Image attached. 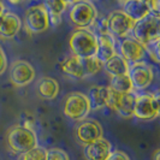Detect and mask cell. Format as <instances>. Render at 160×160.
<instances>
[{"label":"cell","instance_id":"obj_1","mask_svg":"<svg viewBox=\"0 0 160 160\" xmlns=\"http://www.w3.org/2000/svg\"><path fill=\"white\" fill-rule=\"evenodd\" d=\"M6 143L8 149L15 154H22L29 152L38 147V137L35 131L15 125L6 134Z\"/></svg>","mask_w":160,"mask_h":160},{"label":"cell","instance_id":"obj_2","mask_svg":"<svg viewBox=\"0 0 160 160\" xmlns=\"http://www.w3.org/2000/svg\"><path fill=\"white\" fill-rule=\"evenodd\" d=\"M69 46L72 52V56L77 58H92L95 57L98 42L96 36L93 35L88 29L76 30L69 40Z\"/></svg>","mask_w":160,"mask_h":160},{"label":"cell","instance_id":"obj_3","mask_svg":"<svg viewBox=\"0 0 160 160\" xmlns=\"http://www.w3.org/2000/svg\"><path fill=\"white\" fill-rule=\"evenodd\" d=\"M70 21L78 30L88 29L98 18V10L95 5L90 1H75L71 4L69 11Z\"/></svg>","mask_w":160,"mask_h":160},{"label":"cell","instance_id":"obj_4","mask_svg":"<svg viewBox=\"0 0 160 160\" xmlns=\"http://www.w3.org/2000/svg\"><path fill=\"white\" fill-rule=\"evenodd\" d=\"M132 39L141 45H148L160 39V18L148 15L143 19L137 21L132 28Z\"/></svg>","mask_w":160,"mask_h":160},{"label":"cell","instance_id":"obj_5","mask_svg":"<svg viewBox=\"0 0 160 160\" xmlns=\"http://www.w3.org/2000/svg\"><path fill=\"white\" fill-rule=\"evenodd\" d=\"M89 112L90 105L87 95L80 92H73L66 95L64 101V113L68 118L82 122L86 119Z\"/></svg>","mask_w":160,"mask_h":160},{"label":"cell","instance_id":"obj_6","mask_svg":"<svg viewBox=\"0 0 160 160\" xmlns=\"http://www.w3.org/2000/svg\"><path fill=\"white\" fill-rule=\"evenodd\" d=\"M159 116V96L141 94L135 96L134 117L141 120H152Z\"/></svg>","mask_w":160,"mask_h":160},{"label":"cell","instance_id":"obj_7","mask_svg":"<svg viewBox=\"0 0 160 160\" xmlns=\"http://www.w3.org/2000/svg\"><path fill=\"white\" fill-rule=\"evenodd\" d=\"M107 21V29L108 34L112 35L113 38L124 39L131 32L135 22L128 17L122 10H116L111 12L108 17L106 18Z\"/></svg>","mask_w":160,"mask_h":160},{"label":"cell","instance_id":"obj_8","mask_svg":"<svg viewBox=\"0 0 160 160\" xmlns=\"http://www.w3.org/2000/svg\"><path fill=\"white\" fill-rule=\"evenodd\" d=\"M128 76L131 81L134 90H144L152 84L154 72L152 66L146 64L144 62H138L129 65Z\"/></svg>","mask_w":160,"mask_h":160},{"label":"cell","instance_id":"obj_9","mask_svg":"<svg viewBox=\"0 0 160 160\" xmlns=\"http://www.w3.org/2000/svg\"><path fill=\"white\" fill-rule=\"evenodd\" d=\"M135 94H119L110 88L107 107L114 110L123 118L134 117V106H135Z\"/></svg>","mask_w":160,"mask_h":160},{"label":"cell","instance_id":"obj_10","mask_svg":"<svg viewBox=\"0 0 160 160\" xmlns=\"http://www.w3.org/2000/svg\"><path fill=\"white\" fill-rule=\"evenodd\" d=\"M24 24L30 34H39L47 30L49 27L47 12L41 5H34L27 10L24 17Z\"/></svg>","mask_w":160,"mask_h":160},{"label":"cell","instance_id":"obj_11","mask_svg":"<svg viewBox=\"0 0 160 160\" xmlns=\"http://www.w3.org/2000/svg\"><path fill=\"white\" fill-rule=\"evenodd\" d=\"M10 81L16 87H25L32 83L35 78V70L32 64L25 60H17L13 62L10 68L8 73Z\"/></svg>","mask_w":160,"mask_h":160},{"label":"cell","instance_id":"obj_12","mask_svg":"<svg viewBox=\"0 0 160 160\" xmlns=\"http://www.w3.org/2000/svg\"><path fill=\"white\" fill-rule=\"evenodd\" d=\"M102 128L99 122L94 119L82 120L76 127V140L82 146H87L102 137Z\"/></svg>","mask_w":160,"mask_h":160},{"label":"cell","instance_id":"obj_13","mask_svg":"<svg viewBox=\"0 0 160 160\" xmlns=\"http://www.w3.org/2000/svg\"><path fill=\"white\" fill-rule=\"evenodd\" d=\"M119 51L123 59L130 65L142 62V59L146 56L143 45H141L135 39L129 38V36L124 38L119 42Z\"/></svg>","mask_w":160,"mask_h":160},{"label":"cell","instance_id":"obj_14","mask_svg":"<svg viewBox=\"0 0 160 160\" xmlns=\"http://www.w3.org/2000/svg\"><path fill=\"white\" fill-rule=\"evenodd\" d=\"M112 152L111 143L104 138H99L95 142L84 146L83 155L86 160H106Z\"/></svg>","mask_w":160,"mask_h":160},{"label":"cell","instance_id":"obj_15","mask_svg":"<svg viewBox=\"0 0 160 160\" xmlns=\"http://www.w3.org/2000/svg\"><path fill=\"white\" fill-rule=\"evenodd\" d=\"M22 27L21 18L13 12H5L0 18V39L11 40L16 36Z\"/></svg>","mask_w":160,"mask_h":160},{"label":"cell","instance_id":"obj_16","mask_svg":"<svg viewBox=\"0 0 160 160\" xmlns=\"http://www.w3.org/2000/svg\"><path fill=\"white\" fill-rule=\"evenodd\" d=\"M122 11L130 17L134 22L141 21L144 17L151 15L148 1L144 0H128L122 2Z\"/></svg>","mask_w":160,"mask_h":160},{"label":"cell","instance_id":"obj_17","mask_svg":"<svg viewBox=\"0 0 160 160\" xmlns=\"http://www.w3.org/2000/svg\"><path fill=\"white\" fill-rule=\"evenodd\" d=\"M96 42H98V48H96L95 58L101 64H104L116 54L114 38L110 34H105L101 36H98Z\"/></svg>","mask_w":160,"mask_h":160},{"label":"cell","instance_id":"obj_18","mask_svg":"<svg viewBox=\"0 0 160 160\" xmlns=\"http://www.w3.org/2000/svg\"><path fill=\"white\" fill-rule=\"evenodd\" d=\"M108 92H110V87H102V86H94L89 89L87 99L90 105V111L101 110L107 106Z\"/></svg>","mask_w":160,"mask_h":160},{"label":"cell","instance_id":"obj_19","mask_svg":"<svg viewBox=\"0 0 160 160\" xmlns=\"http://www.w3.org/2000/svg\"><path fill=\"white\" fill-rule=\"evenodd\" d=\"M62 71L64 75L72 78H86V70L83 66V59L77 57H69L62 64Z\"/></svg>","mask_w":160,"mask_h":160},{"label":"cell","instance_id":"obj_20","mask_svg":"<svg viewBox=\"0 0 160 160\" xmlns=\"http://www.w3.org/2000/svg\"><path fill=\"white\" fill-rule=\"evenodd\" d=\"M68 4L69 2L63 1V0H49V1H45L42 4V6L45 8L46 12H47L49 24L56 27L62 22V15L65 11Z\"/></svg>","mask_w":160,"mask_h":160},{"label":"cell","instance_id":"obj_21","mask_svg":"<svg viewBox=\"0 0 160 160\" xmlns=\"http://www.w3.org/2000/svg\"><path fill=\"white\" fill-rule=\"evenodd\" d=\"M36 92L41 99L52 100L59 93V84L54 78L51 77H42L36 86Z\"/></svg>","mask_w":160,"mask_h":160},{"label":"cell","instance_id":"obj_22","mask_svg":"<svg viewBox=\"0 0 160 160\" xmlns=\"http://www.w3.org/2000/svg\"><path fill=\"white\" fill-rule=\"evenodd\" d=\"M102 68L105 69V71L113 77V76H119V75H127L129 64L123 59V57L120 54L116 53L111 59H108L106 63L102 64Z\"/></svg>","mask_w":160,"mask_h":160},{"label":"cell","instance_id":"obj_23","mask_svg":"<svg viewBox=\"0 0 160 160\" xmlns=\"http://www.w3.org/2000/svg\"><path fill=\"white\" fill-rule=\"evenodd\" d=\"M110 88L119 93V94H131L134 92L131 81L127 75H119V76H113L111 77L110 82Z\"/></svg>","mask_w":160,"mask_h":160},{"label":"cell","instance_id":"obj_24","mask_svg":"<svg viewBox=\"0 0 160 160\" xmlns=\"http://www.w3.org/2000/svg\"><path fill=\"white\" fill-rule=\"evenodd\" d=\"M89 32H92L93 35L98 36H101L105 34H108V29H107V21L106 18H96L94 21V23L89 27Z\"/></svg>","mask_w":160,"mask_h":160},{"label":"cell","instance_id":"obj_25","mask_svg":"<svg viewBox=\"0 0 160 160\" xmlns=\"http://www.w3.org/2000/svg\"><path fill=\"white\" fill-rule=\"evenodd\" d=\"M22 160H46V149L38 146L32 151L24 153Z\"/></svg>","mask_w":160,"mask_h":160},{"label":"cell","instance_id":"obj_26","mask_svg":"<svg viewBox=\"0 0 160 160\" xmlns=\"http://www.w3.org/2000/svg\"><path fill=\"white\" fill-rule=\"evenodd\" d=\"M46 160H70L68 153L60 148L46 149Z\"/></svg>","mask_w":160,"mask_h":160},{"label":"cell","instance_id":"obj_27","mask_svg":"<svg viewBox=\"0 0 160 160\" xmlns=\"http://www.w3.org/2000/svg\"><path fill=\"white\" fill-rule=\"evenodd\" d=\"M21 127L25 128L30 131H35V127H36V119L34 118L32 113L25 112L21 114Z\"/></svg>","mask_w":160,"mask_h":160},{"label":"cell","instance_id":"obj_28","mask_svg":"<svg viewBox=\"0 0 160 160\" xmlns=\"http://www.w3.org/2000/svg\"><path fill=\"white\" fill-rule=\"evenodd\" d=\"M144 51L151 56V58H153L154 62H159V40L153 41L148 45H144Z\"/></svg>","mask_w":160,"mask_h":160},{"label":"cell","instance_id":"obj_29","mask_svg":"<svg viewBox=\"0 0 160 160\" xmlns=\"http://www.w3.org/2000/svg\"><path fill=\"white\" fill-rule=\"evenodd\" d=\"M106 160H130V158L128 157V154L122 151H113Z\"/></svg>","mask_w":160,"mask_h":160},{"label":"cell","instance_id":"obj_30","mask_svg":"<svg viewBox=\"0 0 160 160\" xmlns=\"http://www.w3.org/2000/svg\"><path fill=\"white\" fill-rule=\"evenodd\" d=\"M8 68V58H6V54L4 52V49L0 46V76L5 72Z\"/></svg>","mask_w":160,"mask_h":160},{"label":"cell","instance_id":"obj_31","mask_svg":"<svg viewBox=\"0 0 160 160\" xmlns=\"http://www.w3.org/2000/svg\"><path fill=\"white\" fill-rule=\"evenodd\" d=\"M148 5H149V10H151V15L159 17V12H160L159 1H148Z\"/></svg>","mask_w":160,"mask_h":160},{"label":"cell","instance_id":"obj_32","mask_svg":"<svg viewBox=\"0 0 160 160\" xmlns=\"http://www.w3.org/2000/svg\"><path fill=\"white\" fill-rule=\"evenodd\" d=\"M5 12H6V11H5V6H4V4L0 1V18L4 16Z\"/></svg>","mask_w":160,"mask_h":160},{"label":"cell","instance_id":"obj_33","mask_svg":"<svg viewBox=\"0 0 160 160\" xmlns=\"http://www.w3.org/2000/svg\"><path fill=\"white\" fill-rule=\"evenodd\" d=\"M159 157H160V149H157L154 154H153V160H159Z\"/></svg>","mask_w":160,"mask_h":160}]
</instances>
